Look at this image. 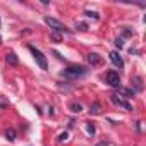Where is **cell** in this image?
I'll return each mask as SVG.
<instances>
[{
	"label": "cell",
	"mask_w": 146,
	"mask_h": 146,
	"mask_svg": "<svg viewBox=\"0 0 146 146\" xmlns=\"http://www.w3.org/2000/svg\"><path fill=\"white\" fill-rule=\"evenodd\" d=\"M86 72H88V69H86V67H83V65H70V67L64 69V72H62V74H64L65 78L76 79V78H81V76H84Z\"/></svg>",
	"instance_id": "obj_1"
},
{
	"label": "cell",
	"mask_w": 146,
	"mask_h": 146,
	"mask_svg": "<svg viewBox=\"0 0 146 146\" xmlns=\"http://www.w3.org/2000/svg\"><path fill=\"white\" fill-rule=\"evenodd\" d=\"M45 23H46V24L52 28V31H55V33H60V35H62V33H65V35L70 33V29H67L65 24H62V23H60L58 19H55V17L46 16V17H45Z\"/></svg>",
	"instance_id": "obj_2"
},
{
	"label": "cell",
	"mask_w": 146,
	"mask_h": 146,
	"mask_svg": "<svg viewBox=\"0 0 146 146\" xmlns=\"http://www.w3.org/2000/svg\"><path fill=\"white\" fill-rule=\"evenodd\" d=\"M29 48V52L33 53V57H35V60H36V64L40 65V69H43V70H46L48 69V62H46V57L41 53V50H38V48H35L33 45H29L28 46Z\"/></svg>",
	"instance_id": "obj_3"
},
{
	"label": "cell",
	"mask_w": 146,
	"mask_h": 146,
	"mask_svg": "<svg viewBox=\"0 0 146 146\" xmlns=\"http://www.w3.org/2000/svg\"><path fill=\"white\" fill-rule=\"evenodd\" d=\"M110 102H112L115 107H120V108H124L125 112H131V110H132V105H131L129 102H125V100H124L120 95H115V93H113V95H110Z\"/></svg>",
	"instance_id": "obj_4"
},
{
	"label": "cell",
	"mask_w": 146,
	"mask_h": 146,
	"mask_svg": "<svg viewBox=\"0 0 146 146\" xmlns=\"http://www.w3.org/2000/svg\"><path fill=\"white\" fill-rule=\"evenodd\" d=\"M107 83H108V86H112V88H120V76H119V72L108 70V72H107Z\"/></svg>",
	"instance_id": "obj_5"
},
{
	"label": "cell",
	"mask_w": 146,
	"mask_h": 146,
	"mask_svg": "<svg viewBox=\"0 0 146 146\" xmlns=\"http://www.w3.org/2000/svg\"><path fill=\"white\" fill-rule=\"evenodd\" d=\"M108 57H110V60H112V64H113L115 67H119V69L124 67V60H122V57L119 55V52H110Z\"/></svg>",
	"instance_id": "obj_6"
},
{
	"label": "cell",
	"mask_w": 146,
	"mask_h": 146,
	"mask_svg": "<svg viewBox=\"0 0 146 146\" xmlns=\"http://www.w3.org/2000/svg\"><path fill=\"white\" fill-rule=\"evenodd\" d=\"M86 58H88V62H90L91 65H100V64H102V57H100L98 53H88Z\"/></svg>",
	"instance_id": "obj_7"
},
{
	"label": "cell",
	"mask_w": 146,
	"mask_h": 146,
	"mask_svg": "<svg viewBox=\"0 0 146 146\" xmlns=\"http://www.w3.org/2000/svg\"><path fill=\"white\" fill-rule=\"evenodd\" d=\"M5 60H7V64H9V65H17V64H19L17 55H16L14 52H9V53L5 55Z\"/></svg>",
	"instance_id": "obj_8"
},
{
	"label": "cell",
	"mask_w": 146,
	"mask_h": 146,
	"mask_svg": "<svg viewBox=\"0 0 146 146\" xmlns=\"http://www.w3.org/2000/svg\"><path fill=\"white\" fill-rule=\"evenodd\" d=\"M90 113H91V115H100V113H102V105H100V102H95V103L91 105Z\"/></svg>",
	"instance_id": "obj_9"
},
{
	"label": "cell",
	"mask_w": 146,
	"mask_h": 146,
	"mask_svg": "<svg viewBox=\"0 0 146 146\" xmlns=\"http://www.w3.org/2000/svg\"><path fill=\"white\" fill-rule=\"evenodd\" d=\"M119 91H120L122 95H125V98H132V96H134V93H136L132 88H119Z\"/></svg>",
	"instance_id": "obj_10"
},
{
	"label": "cell",
	"mask_w": 146,
	"mask_h": 146,
	"mask_svg": "<svg viewBox=\"0 0 146 146\" xmlns=\"http://www.w3.org/2000/svg\"><path fill=\"white\" fill-rule=\"evenodd\" d=\"M134 86H136V90L134 91H143V79L137 76V78H134Z\"/></svg>",
	"instance_id": "obj_11"
},
{
	"label": "cell",
	"mask_w": 146,
	"mask_h": 146,
	"mask_svg": "<svg viewBox=\"0 0 146 146\" xmlns=\"http://www.w3.org/2000/svg\"><path fill=\"white\" fill-rule=\"evenodd\" d=\"M69 108H70L72 112H74V113H79V112L83 110V107H81L79 103H70V107H69Z\"/></svg>",
	"instance_id": "obj_12"
},
{
	"label": "cell",
	"mask_w": 146,
	"mask_h": 146,
	"mask_svg": "<svg viewBox=\"0 0 146 146\" xmlns=\"http://www.w3.org/2000/svg\"><path fill=\"white\" fill-rule=\"evenodd\" d=\"M50 36H52V40H53L55 43H60V41H62V35H60V33L52 31V35H50Z\"/></svg>",
	"instance_id": "obj_13"
},
{
	"label": "cell",
	"mask_w": 146,
	"mask_h": 146,
	"mask_svg": "<svg viewBox=\"0 0 146 146\" xmlns=\"http://www.w3.org/2000/svg\"><path fill=\"white\" fill-rule=\"evenodd\" d=\"M5 137H7L9 141H14V139H16V131H14V129H9V131L5 132Z\"/></svg>",
	"instance_id": "obj_14"
},
{
	"label": "cell",
	"mask_w": 146,
	"mask_h": 146,
	"mask_svg": "<svg viewBox=\"0 0 146 146\" xmlns=\"http://www.w3.org/2000/svg\"><path fill=\"white\" fill-rule=\"evenodd\" d=\"M9 107V100L5 96H0V108H7Z\"/></svg>",
	"instance_id": "obj_15"
},
{
	"label": "cell",
	"mask_w": 146,
	"mask_h": 146,
	"mask_svg": "<svg viewBox=\"0 0 146 146\" xmlns=\"http://www.w3.org/2000/svg\"><path fill=\"white\" fill-rule=\"evenodd\" d=\"M86 129H88V132H90L91 136L96 132V129H95V124H93V122H88V124H86Z\"/></svg>",
	"instance_id": "obj_16"
},
{
	"label": "cell",
	"mask_w": 146,
	"mask_h": 146,
	"mask_svg": "<svg viewBox=\"0 0 146 146\" xmlns=\"http://www.w3.org/2000/svg\"><path fill=\"white\" fill-rule=\"evenodd\" d=\"M84 14H86L88 17H93V19H96V21L100 19V16H98L96 12H93V11H84Z\"/></svg>",
	"instance_id": "obj_17"
},
{
	"label": "cell",
	"mask_w": 146,
	"mask_h": 146,
	"mask_svg": "<svg viewBox=\"0 0 146 146\" xmlns=\"http://www.w3.org/2000/svg\"><path fill=\"white\" fill-rule=\"evenodd\" d=\"M76 28L79 31H88V24H84V23H76Z\"/></svg>",
	"instance_id": "obj_18"
},
{
	"label": "cell",
	"mask_w": 146,
	"mask_h": 146,
	"mask_svg": "<svg viewBox=\"0 0 146 146\" xmlns=\"http://www.w3.org/2000/svg\"><path fill=\"white\" fill-rule=\"evenodd\" d=\"M115 46L120 50V48L124 46V38H117V40H115Z\"/></svg>",
	"instance_id": "obj_19"
},
{
	"label": "cell",
	"mask_w": 146,
	"mask_h": 146,
	"mask_svg": "<svg viewBox=\"0 0 146 146\" xmlns=\"http://www.w3.org/2000/svg\"><path fill=\"white\" fill-rule=\"evenodd\" d=\"M67 139V132H62L60 136H58V141H65Z\"/></svg>",
	"instance_id": "obj_20"
},
{
	"label": "cell",
	"mask_w": 146,
	"mask_h": 146,
	"mask_svg": "<svg viewBox=\"0 0 146 146\" xmlns=\"http://www.w3.org/2000/svg\"><path fill=\"white\" fill-rule=\"evenodd\" d=\"M124 35H125V36H131V35H132V31H131V29H127V28H125V29H124Z\"/></svg>",
	"instance_id": "obj_21"
},
{
	"label": "cell",
	"mask_w": 146,
	"mask_h": 146,
	"mask_svg": "<svg viewBox=\"0 0 146 146\" xmlns=\"http://www.w3.org/2000/svg\"><path fill=\"white\" fill-rule=\"evenodd\" d=\"M96 146H108V143H107V141H102V143H98Z\"/></svg>",
	"instance_id": "obj_22"
},
{
	"label": "cell",
	"mask_w": 146,
	"mask_h": 146,
	"mask_svg": "<svg viewBox=\"0 0 146 146\" xmlns=\"http://www.w3.org/2000/svg\"><path fill=\"white\" fill-rule=\"evenodd\" d=\"M0 43H2V38H0Z\"/></svg>",
	"instance_id": "obj_23"
},
{
	"label": "cell",
	"mask_w": 146,
	"mask_h": 146,
	"mask_svg": "<svg viewBox=\"0 0 146 146\" xmlns=\"http://www.w3.org/2000/svg\"><path fill=\"white\" fill-rule=\"evenodd\" d=\"M0 24H2V19H0Z\"/></svg>",
	"instance_id": "obj_24"
}]
</instances>
